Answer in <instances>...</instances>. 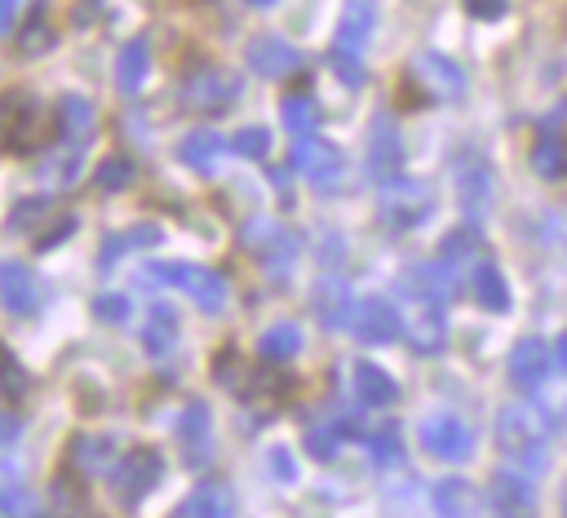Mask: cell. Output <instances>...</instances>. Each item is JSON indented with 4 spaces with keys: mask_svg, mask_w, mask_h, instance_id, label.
<instances>
[{
    "mask_svg": "<svg viewBox=\"0 0 567 518\" xmlns=\"http://www.w3.org/2000/svg\"><path fill=\"white\" fill-rule=\"evenodd\" d=\"M540 434H545V421H540L532 407H505V412H501V443H505L509 456L540 460V456H536Z\"/></svg>",
    "mask_w": 567,
    "mask_h": 518,
    "instance_id": "obj_13",
    "label": "cell"
},
{
    "mask_svg": "<svg viewBox=\"0 0 567 518\" xmlns=\"http://www.w3.org/2000/svg\"><path fill=\"white\" fill-rule=\"evenodd\" d=\"M18 9H22V0H0V35L13 27V18H18Z\"/></svg>",
    "mask_w": 567,
    "mask_h": 518,
    "instance_id": "obj_48",
    "label": "cell"
},
{
    "mask_svg": "<svg viewBox=\"0 0 567 518\" xmlns=\"http://www.w3.org/2000/svg\"><path fill=\"white\" fill-rule=\"evenodd\" d=\"M0 514L4 518H35V496L13 460H0Z\"/></svg>",
    "mask_w": 567,
    "mask_h": 518,
    "instance_id": "obj_24",
    "label": "cell"
},
{
    "mask_svg": "<svg viewBox=\"0 0 567 518\" xmlns=\"http://www.w3.org/2000/svg\"><path fill=\"white\" fill-rule=\"evenodd\" d=\"M372 27H377V0H346V4H341V22H337L332 53L363 58V49H368V40H372Z\"/></svg>",
    "mask_w": 567,
    "mask_h": 518,
    "instance_id": "obj_11",
    "label": "cell"
},
{
    "mask_svg": "<svg viewBox=\"0 0 567 518\" xmlns=\"http://www.w3.org/2000/svg\"><path fill=\"white\" fill-rule=\"evenodd\" d=\"M332 66H337L341 84H350V89L363 84V62H359V58H350V53H332Z\"/></svg>",
    "mask_w": 567,
    "mask_h": 518,
    "instance_id": "obj_43",
    "label": "cell"
},
{
    "mask_svg": "<svg viewBox=\"0 0 567 518\" xmlns=\"http://www.w3.org/2000/svg\"><path fill=\"white\" fill-rule=\"evenodd\" d=\"M164 474V460L155 447H133L115 469H111V491L120 505H137Z\"/></svg>",
    "mask_w": 567,
    "mask_h": 518,
    "instance_id": "obj_5",
    "label": "cell"
},
{
    "mask_svg": "<svg viewBox=\"0 0 567 518\" xmlns=\"http://www.w3.org/2000/svg\"><path fill=\"white\" fill-rule=\"evenodd\" d=\"M93 310H97V319H111V323H124V319H128V301L115 297V292H111V297H97Z\"/></svg>",
    "mask_w": 567,
    "mask_h": 518,
    "instance_id": "obj_44",
    "label": "cell"
},
{
    "mask_svg": "<svg viewBox=\"0 0 567 518\" xmlns=\"http://www.w3.org/2000/svg\"><path fill=\"white\" fill-rule=\"evenodd\" d=\"M146 71H151V49H146V40L137 35V40H128V44L120 49V58H115V84H120V93H137V89L146 84Z\"/></svg>",
    "mask_w": 567,
    "mask_h": 518,
    "instance_id": "obj_27",
    "label": "cell"
},
{
    "mask_svg": "<svg viewBox=\"0 0 567 518\" xmlns=\"http://www.w3.org/2000/svg\"><path fill=\"white\" fill-rule=\"evenodd\" d=\"M474 297H478V305H487V310H505V305H509V288H505V279H501V270H496L492 261L474 266Z\"/></svg>",
    "mask_w": 567,
    "mask_h": 518,
    "instance_id": "obj_33",
    "label": "cell"
},
{
    "mask_svg": "<svg viewBox=\"0 0 567 518\" xmlns=\"http://www.w3.org/2000/svg\"><path fill=\"white\" fill-rule=\"evenodd\" d=\"M128 182H133V159L106 155V159L97 164V186H102V190H124Z\"/></svg>",
    "mask_w": 567,
    "mask_h": 518,
    "instance_id": "obj_38",
    "label": "cell"
},
{
    "mask_svg": "<svg viewBox=\"0 0 567 518\" xmlns=\"http://www.w3.org/2000/svg\"><path fill=\"white\" fill-rule=\"evenodd\" d=\"M456 186H461V204L470 208V217H478V208L487 204V195H492V177H487V168L478 164V168H465L461 177H456Z\"/></svg>",
    "mask_w": 567,
    "mask_h": 518,
    "instance_id": "obj_36",
    "label": "cell"
},
{
    "mask_svg": "<svg viewBox=\"0 0 567 518\" xmlns=\"http://www.w3.org/2000/svg\"><path fill=\"white\" fill-rule=\"evenodd\" d=\"M0 394L4 398H18V394H27V372L18 367V359L0 345Z\"/></svg>",
    "mask_w": 567,
    "mask_h": 518,
    "instance_id": "obj_40",
    "label": "cell"
},
{
    "mask_svg": "<svg viewBox=\"0 0 567 518\" xmlns=\"http://www.w3.org/2000/svg\"><path fill=\"white\" fill-rule=\"evenodd\" d=\"M0 305L9 314H31L40 305V283L22 261H0Z\"/></svg>",
    "mask_w": 567,
    "mask_h": 518,
    "instance_id": "obj_16",
    "label": "cell"
},
{
    "mask_svg": "<svg viewBox=\"0 0 567 518\" xmlns=\"http://www.w3.org/2000/svg\"><path fill=\"white\" fill-rule=\"evenodd\" d=\"M434 509H439L443 518H474L478 491H474L465 478H443V483L434 487Z\"/></svg>",
    "mask_w": 567,
    "mask_h": 518,
    "instance_id": "obj_28",
    "label": "cell"
},
{
    "mask_svg": "<svg viewBox=\"0 0 567 518\" xmlns=\"http://www.w3.org/2000/svg\"><path fill=\"white\" fill-rule=\"evenodd\" d=\"M142 244H159V226H128V230L111 235V239L102 244L97 261H102V266H115V261H120L128 248H142Z\"/></svg>",
    "mask_w": 567,
    "mask_h": 518,
    "instance_id": "obj_32",
    "label": "cell"
},
{
    "mask_svg": "<svg viewBox=\"0 0 567 518\" xmlns=\"http://www.w3.org/2000/svg\"><path fill=\"white\" fill-rule=\"evenodd\" d=\"M4 106H9V102H4ZM35 133H40V111H35V102H22V106H9V111H4L0 137H4L9 151L27 155V151L35 146Z\"/></svg>",
    "mask_w": 567,
    "mask_h": 518,
    "instance_id": "obj_26",
    "label": "cell"
},
{
    "mask_svg": "<svg viewBox=\"0 0 567 518\" xmlns=\"http://www.w3.org/2000/svg\"><path fill=\"white\" fill-rule=\"evenodd\" d=\"M346 421H328V425H310L306 429V447H310V456L315 460H332L337 456V447H341V438H346Z\"/></svg>",
    "mask_w": 567,
    "mask_h": 518,
    "instance_id": "obj_35",
    "label": "cell"
},
{
    "mask_svg": "<svg viewBox=\"0 0 567 518\" xmlns=\"http://www.w3.org/2000/svg\"><path fill=\"white\" fill-rule=\"evenodd\" d=\"M221 155H226V137H217L213 128H195V133H186L182 146H177V159L190 164L195 173H213V168L221 164Z\"/></svg>",
    "mask_w": 567,
    "mask_h": 518,
    "instance_id": "obj_22",
    "label": "cell"
},
{
    "mask_svg": "<svg viewBox=\"0 0 567 518\" xmlns=\"http://www.w3.org/2000/svg\"><path fill=\"white\" fill-rule=\"evenodd\" d=\"M399 164H403L399 128H394L390 115H377L372 120V133H368V173L377 182H390V177H399Z\"/></svg>",
    "mask_w": 567,
    "mask_h": 518,
    "instance_id": "obj_12",
    "label": "cell"
},
{
    "mask_svg": "<svg viewBox=\"0 0 567 518\" xmlns=\"http://www.w3.org/2000/svg\"><path fill=\"white\" fill-rule=\"evenodd\" d=\"M301 350V328L297 323H270L266 332H261V341H257V354L266 359V363H284V359H292Z\"/></svg>",
    "mask_w": 567,
    "mask_h": 518,
    "instance_id": "obj_30",
    "label": "cell"
},
{
    "mask_svg": "<svg viewBox=\"0 0 567 518\" xmlns=\"http://www.w3.org/2000/svg\"><path fill=\"white\" fill-rule=\"evenodd\" d=\"M270 469H275V478H284V483H292V478H297V465H292L288 447H275V452H270Z\"/></svg>",
    "mask_w": 567,
    "mask_h": 518,
    "instance_id": "obj_45",
    "label": "cell"
},
{
    "mask_svg": "<svg viewBox=\"0 0 567 518\" xmlns=\"http://www.w3.org/2000/svg\"><path fill=\"white\" fill-rule=\"evenodd\" d=\"M350 310H354V301H350V288L337 279V274H328V279H319L315 283V314L328 323V328H350Z\"/></svg>",
    "mask_w": 567,
    "mask_h": 518,
    "instance_id": "obj_25",
    "label": "cell"
},
{
    "mask_svg": "<svg viewBox=\"0 0 567 518\" xmlns=\"http://www.w3.org/2000/svg\"><path fill=\"white\" fill-rule=\"evenodd\" d=\"M89 133H93V106H89V97L66 93L58 102V142L62 146H89Z\"/></svg>",
    "mask_w": 567,
    "mask_h": 518,
    "instance_id": "obj_21",
    "label": "cell"
},
{
    "mask_svg": "<svg viewBox=\"0 0 567 518\" xmlns=\"http://www.w3.org/2000/svg\"><path fill=\"white\" fill-rule=\"evenodd\" d=\"M549 363H554V350L536 336H523L509 354V376L523 385V390H536L545 376H549Z\"/></svg>",
    "mask_w": 567,
    "mask_h": 518,
    "instance_id": "obj_17",
    "label": "cell"
},
{
    "mask_svg": "<svg viewBox=\"0 0 567 518\" xmlns=\"http://www.w3.org/2000/svg\"><path fill=\"white\" fill-rule=\"evenodd\" d=\"M18 429H22V421L13 412H0V447H9L18 438Z\"/></svg>",
    "mask_w": 567,
    "mask_h": 518,
    "instance_id": "obj_47",
    "label": "cell"
},
{
    "mask_svg": "<svg viewBox=\"0 0 567 518\" xmlns=\"http://www.w3.org/2000/svg\"><path fill=\"white\" fill-rule=\"evenodd\" d=\"M478 248V235L474 230H452L447 239H443V261H461V257H470Z\"/></svg>",
    "mask_w": 567,
    "mask_h": 518,
    "instance_id": "obj_42",
    "label": "cell"
},
{
    "mask_svg": "<svg viewBox=\"0 0 567 518\" xmlns=\"http://www.w3.org/2000/svg\"><path fill=\"white\" fill-rule=\"evenodd\" d=\"M279 115H284V128H288L292 137H310L315 124H319V106H315L306 93L284 97V102H279Z\"/></svg>",
    "mask_w": 567,
    "mask_h": 518,
    "instance_id": "obj_31",
    "label": "cell"
},
{
    "mask_svg": "<svg viewBox=\"0 0 567 518\" xmlns=\"http://www.w3.org/2000/svg\"><path fill=\"white\" fill-rule=\"evenodd\" d=\"M412 75H416V84H421L430 97H461V93H465V75H461L456 62L443 58V53H416V58H412Z\"/></svg>",
    "mask_w": 567,
    "mask_h": 518,
    "instance_id": "obj_14",
    "label": "cell"
},
{
    "mask_svg": "<svg viewBox=\"0 0 567 518\" xmlns=\"http://www.w3.org/2000/svg\"><path fill=\"white\" fill-rule=\"evenodd\" d=\"M111 456H115V438H106V434H80L71 447V460L80 469H106Z\"/></svg>",
    "mask_w": 567,
    "mask_h": 518,
    "instance_id": "obj_34",
    "label": "cell"
},
{
    "mask_svg": "<svg viewBox=\"0 0 567 518\" xmlns=\"http://www.w3.org/2000/svg\"><path fill=\"white\" fill-rule=\"evenodd\" d=\"M292 164H297V173H301L315 190H323V195L341 190V182H346V155H341L332 142L315 137V133H310V137H297Z\"/></svg>",
    "mask_w": 567,
    "mask_h": 518,
    "instance_id": "obj_4",
    "label": "cell"
},
{
    "mask_svg": "<svg viewBox=\"0 0 567 518\" xmlns=\"http://www.w3.org/2000/svg\"><path fill=\"white\" fill-rule=\"evenodd\" d=\"M173 518H235V491L226 483H199Z\"/></svg>",
    "mask_w": 567,
    "mask_h": 518,
    "instance_id": "obj_19",
    "label": "cell"
},
{
    "mask_svg": "<svg viewBox=\"0 0 567 518\" xmlns=\"http://www.w3.org/2000/svg\"><path fill=\"white\" fill-rule=\"evenodd\" d=\"M244 244L252 248V257L270 270V274H288V266L297 261V235L284 230V226H270V221H252L244 230Z\"/></svg>",
    "mask_w": 567,
    "mask_h": 518,
    "instance_id": "obj_7",
    "label": "cell"
},
{
    "mask_svg": "<svg viewBox=\"0 0 567 518\" xmlns=\"http://www.w3.org/2000/svg\"><path fill=\"white\" fill-rule=\"evenodd\" d=\"M230 151H239L244 159H266V155H270V133H266L261 124L239 128V133H235V142H230Z\"/></svg>",
    "mask_w": 567,
    "mask_h": 518,
    "instance_id": "obj_39",
    "label": "cell"
},
{
    "mask_svg": "<svg viewBox=\"0 0 567 518\" xmlns=\"http://www.w3.org/2000/svg\"><path fill=\"white\" fill-rule=\"evenodd\" d=\"M350 332L359 341H368V345H385V341H394L403 332V314L385 297H363L350 310Z\"/></svg>",
    "mask_w": 567,
    "mask_h": 518,
    "instance_id": "obj_8",
    "label": "cell"
},
{
    "mask_svg": "<svg viewBox=\"0 0 567 518\" xmlns=\"http://www.w3.org/2000/svg\"><path fill=\"white\" fill-rule=\"evenodd\" d=\"M354 394H359V403H368V407H385V403H394L399 385H394L381 367H372V363H354Z\"/></svg>",
    "mask_w": 567,
    "mask_h": 518,
    "instance_id": "obj_29",
    "label": "cell"
},
{
    "mask_svg": "<svg viewBox=\"0 0 567 518\" xmlns=\"http://www.w3.org/2000/svg\"><path fill=\"white\" fill-rule=\"evenodd\" d=\"M177 336H182L177 310L164 305V301H155V305L146 310V319H142V350H146L151 359H164V354L177 345Z\"/></svg>",
    "mask_w": 567,
    "mask_h": 518,
    "instance_id": "obj_18",
    "label": "cell"
},
{
    "mask_svg": "<svg viewBox=\"0 0 567 518\" xmlns=\"http://www.w3.org/2000/svg\"><path fill=\"white\" fill-rule=\"evenodd\" d=\"M248 66H252L257 75H266V80H279V75H292V71L301 66V53H297V44H288L284 35H257V40L248 44Z\"/></svg>",
    "mask_w": 567,
    "mask_h": 518,
    "instance_id": "obj_15",
    "label": "cell"
},
{
    "mask_svg": "<svg viewBox=\"0 0 567 518\" xmlns=\"http://www.w3.org/2000/svg\"><path fill=\"white\" fill-rule=\"evenodd\" d=\"M235 93H239V80L221 66H204L182 84V97L190 111H226L235 102Z\"/></svg>",
    "mask_w": 567,
    "mask_h": 518,
    "instance_id": "obj_9",
    "label": "cell"
},
{
    "mask_svg": "<svg viewBox=\"0 0 567 518\" xmlns=\"http://www.w3.org/2000/svg\"><path fill=\"white\" fill-rule=\"evenodd\" d=\"M492 500H496V509H501L505 518H532V514H536V491H532V483L518 478V474H496Z\"/></svg>",
    "mask_w": 567,
    "mask_h": 518,
    "instance_id": "obj_23",
    "label": "cell"
},
{
    "mask_svg": "<svg viewBox=\"0 0 567 518\" xmlns=\"http://www.w3.org/2000/svg\"><path fill=\"white\" fill-rule=\"evenodd\" d=\"M177 447L190 469H204L213 460V416L204 403H186V412L177 416Z\"/></svg>",
    "mask_w": 567,
    "mask_h": 518,
    "instance_id": "obj_10",
    "label": "cell"
},
{
    "mask_svg": "<svg viewBox=\"0 0 567 518\" xmlns=\"http://www.w3.org/2000/svg\"><path fill=\"white\" fill-rule=\"evenodd\" d=\"M465 9H470L474 18H483V22H492V18L505 13V0H465Z\"/></svg>",
    "mask_w": 567,
    "mask_h": 518,
    "instance_id": "obj_46",
    "label": "cell"
},
{
    "mask_svg": "<svg viewBox=\"0 0 567 518\" xmlns=\"http://www.w3.org/2000/svg\"><path fill=\"white\" fill-rule=\"evenodd\" d=\"M142 279L186 292L199 310H221L226 305V279L208 266H195V261H151V266H142Z\"/></svg>",
    "mask_w": 567,
    "mask_h": 518,
    "instance_id": "obj_1",
    "label": "cell"
},
{
    "mask_svg": "<svg viewBox=\"0 0 567 518\" xmlns=\"http://www.w3.org/2000/svg\"><path fill=\"white\" fill-rule=\"evenodd\" d=\"M532 164H536V173H540V177H563V173H567L563 142H558L554 133H545V137L536 142V151H532Z\"/></svg>",
    "mask_w": 567,
    "mask_h": 518,
    "instance_id": "obj_37",
    "label": "cell"
},
{
    "mask_svg": "<svg viewBox=\"0 0 567 518\" xmlns=\"http://www.w3.org/2000/svg\"><path fill=\"white\" fill-rule=\"evenodd\" d=\"M368 452H372L377 465L399 460V429H394V425H381L377 434H368Z\"/></svg>",
    "mask_w": 567,
    "mask_h": 518,
    "instance_id": "obj_41",
    "label": "cell"
},
{
    "mask_svg": "<svg viewBox=\"0 0 567 518\" xmlns=\"http://www.w3.org/2000/svg\"><path fill=\"white\" fill-rule=\"evenodd\" d=\"M421 447L430 456H439V460H465L470 447H474V438H470V425L461 416L434 412V416L421 421Z\"/></svg>",
    "mask_w": 567,
    "mask_h": 518,
    "instance_id": "obj_6",
    "label": "cell"
},
{
    "mask_svg": "<svg viewBox=\"0 0 567 518\" xmlns=\"http://www.w3.org/2000/svg\"><path fill=\"white\" fill-rule=\"evenodd\" d=\"M44 518H97L93 505H89V491H84V483L75 474H58L53 478Z\"/></svg>",
    "mask_w": 567,
    "mask_h": 518,
    "instance_id": "obj_20",
    "label": "cell"
},
{
    "mask_svg": "<svg viewBox=\"0 0 567 518\" xmlns=\"http://www.w3.org/2000/svg\"><path fill=\"white\" fill-rule=\"evenodd\" d=\"M248 4H257V9H270V4H275V0H248Z\"/></svg>",
    "mask_w": 567,
    "mask_h": 518,
    "instance_id": "obj_50",
    "label": "cell"
},
{
    "mask_svg": "<svg viewBox=\"0 0 567 518\" xmlns=\"http://www.w3.org/2000/svg\"><path fill=\"white\" fill-rule=\"evenodd\" d=\"M554 367H558V372L567 376V332H563V336L554 341Z\"/></svg>",
    "mask_w": 567,
    "mask_h": 518,
    "instance_id": "obj_49",
    "label": "cell"
},
{
    "mask_svg": "<svg viewBox=\"0 0 567 518\" xmlns=\"http://www.w3.org/2000/svg\"><path fill=\"white\" fill-rule=\"evenodd\" d=\"M430 208H434V195H430L425 182L403 177V173L390 177V182H381V221L385 226H394V230L421 226L430 217Z\"/></svg>",
    "mask_w": 567,
    "mask_h": 518,
    "instance_id": "obj_3",
    "label": "cell"
},
{
    "mask_svg": "<svg viewBox=\"0 0 567 518\" xmlns=\"http://www.w3.org/2000/svg\"><path fill=\"white\" fill-rule=\"evenodd\" d=\"M399 292L408 297V314H403V332L408 341L421 350V354H434L443 350V336H447V319H443V301L408 279H399Z\"/></svg>",
    "mask_w": 567,
    "mask_h": 518,
    "instance_id": "obj_2",
    "label": "cell"
}]
</instances>
